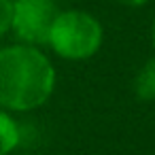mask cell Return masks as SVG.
I'll return each instance as SVG.
<instances>
[{"instance_id": "6da1fadb", "label": "cell", "mask_w": 155, "mask_h": 155, "mask_svg": "<svg viewBox=\"0 0 155 155\" xmlns=\"http://www.w3.org/2000/svg\"><path fill=\"white\" fill-rule=\"evenodd\" d=\"M55 87L49 58L30 45L0 49V106L26 113L43 106Z\"/></svg>"}, {"instance_id": "7a4b0ae2", "label": "cell", "mask_w": 155, "mask_h": 155, "mask_svg": "<svg viewBox=\"0 0 155 155\" xmlns=\"http://www.w3.org/2000/svg\"><path fill=\"white\" fill-rule=\"evenodd\" d=\"M102 26L85 11H60L47 45L64 60H87L102 47Z\"/></svg>"}, {"instance_id": "3957f363", "label": "cell", "mask_w": 155, "mask_h": 155, "mask_svg": "<svg viewBox=\"0 0 155 155\" xmlns=\"http://www.w3.org/2000/svg\"><path fill=\"white\" fill-rule=\"evenodd\" d=\"M58 15L60 7L55 0H15L11 30L21 43L30 47L47 45L51 26Z\"/></svg>"}, {"instance_id": "277c9868", "label": "cell", "mask_w": 155, "mask_h": 155, "mask_svg": "<svg viewBox=\"0 0 155 155\" xmlns=\"http://www.w3.org/2000/svg\"><path fill=\"white\" fill-rule=\"evenodd\" d=\"M134 96L142 102L155 100V58L147 60L134 79Z\"/></svg>"}, {"instance_id": "5b68a950", "label": "cell", "mask_w": 155, "mask_h": 155, "mask_svg": "<svg viewBox=\"0 0 155 155\" xmlns=\"http://www.w3.org/2000/svg\"><path fill=\"white\" fill-rule=\"evenodd\" d=\"M17 144H19V127L11 119V115H7L0 108V155H9Z\"/></svg>"}, {"instance_id": "8992f818", "label": "cell", "mask_w": 155, "mask_h": 155, "mask_svg": "<svg viewBox=\"0 0 155 155\" xmlns=\"http://www.w3.org/2000/svg\"><path fill=\"white\" fill-rule=\"evenodd\" d=\"M11 21H13V2L0 0V34L11 30Z\"/></svg>"}, {"instance_id": "52a82bcc", "label": "cell", "mask_w": 155, "mask_h": 155, "mask_svg": "<svg viewBox=\"0 0 155 155\" xmlns=\"http://www.w3.org/2000/svg\"><path fill=\"white\" fill-rule=\"evenodd\" d=\"M119 5H123V7H142V5H147L149 0H117Z\"/></svg>"}, {"instance_id": "ba28073f", "label": "cell", "mask_w": 155, "mask_h": 155, "mask_svg": "<svg viewBox=\"0 0 155 155\" xmlns=\"http://www.w3.org/2000/svg\"><path fill=\"white\" fill-rule=\"evenodd\" d=\"M151 41H153V47H155V17H153V24H151Z\"/></svg>"}]
</instances>
